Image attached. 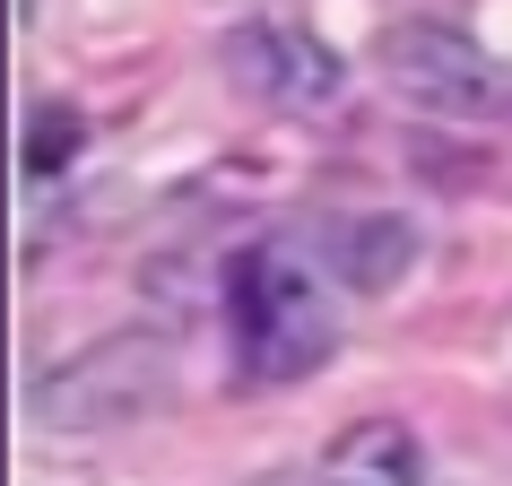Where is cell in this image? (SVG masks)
Returning <instances> with one entry per match:
<instances>
[{"mask_svg":"<svg viewBox=\"0 0 512 486\" xmlns=\"http://www.w3.org/2000/svg\"><path fill=\"white\" fill-rule=\"evenodd\" d=\"M339 270H313L296 243H252L226 270V339L243 382H304L339 348Z\"/></svg>","mask_w":512,"mask_h":486,"instance_id":"1","label":"cell"},{"mask_svg":"<svg viewBox=\"0 0 512 486\" xmlns=\"http://www.w3.org/2000/svg\"><path fill=\"white\" fill-rule=\"evenodd\" d=\"M217 70L252 96V105H278V113H330L339 105V53H330L313 27L296 18H243V27L217 35Z\"/></svg>","mask_w":512,"mask_h":486,"instance_id":"2","label":"cell"},{"mask_svg":"<svg viewBox=\"0 0 512 486\" xmlns=\"http://www.w3.org/2000/svg\"><path fill=\"white\" fill-rule=\"evenodd\" d=\"M382 70H391V87H400L408 105L452 113V122H486V113L504 105V96H495V61H486L460 27H443V18H408V27L382 44Z\"/></svg>","mask_w":512,"mask_h":486,"instance_id":"3","label":"cell"},{"mask_svg":"<svg viewBox=\"0 0 512 486\" xmlns=\"http://www.w3.org/2000/svg\"><path fill=\"white\" fill-rule=\"evenodd\" d=\"M157 400H165L157 339H105L44 382V417H61V426H122V417H148Z\"/></svg>","mask_w":512,"mask_h":486,"instance_id":"4","label":"cell"},{"mask_svg":"<svg viewBox=\"0 0 512 486\" xmlns=\"http://www.w3.org/2000/svg\"><path fill=\"white\" fill-rule=\"evenodd\" d=\"M322 486H426V452L400 417H365L330 443L322 460Z\"/></svg>","mask_w":512,"mask_h":486,"instance_id":"5","label":"cell"},{"mask_svg":"<svg viewBox=\"0 0 512 486\" xmlns=\"http://www.w3.org/2000/svg\"><path fill=\"white\" fill-rule=\"evenodd\" d=\"M408 226H391V217H356V226H339V252H330V270H339V287H382V278L408 270Z\"/></svg>","mask_w":512,"mask_h":486,"instance_id":"6","label":"cell"},{"mask_svg":"<svg viewBox=\"0 0 512 486\" xmlns=\"http://www.w3.org/2000/svg\"><path fill=\"white\" fill-rule=\"evenodd\" d=\"M70 148H79V113H35L27 131V174L44 183V174H61L70 165Z\"/></svg>","mask_w":512,"mask_h":486,"instance_id":"7","label":"cell"}]
</instances>
